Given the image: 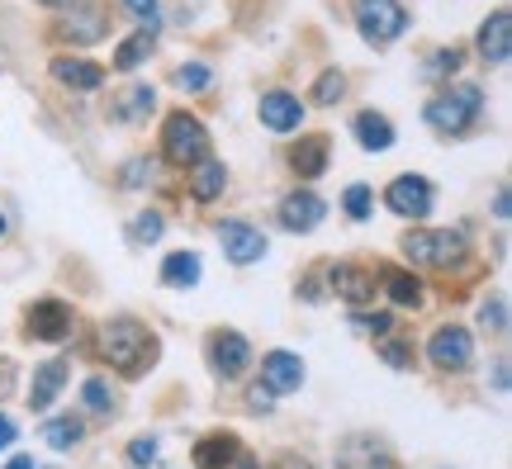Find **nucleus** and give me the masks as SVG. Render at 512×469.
Segmentation results:
<instances>
[{"instance_id":"obj_1","label":"nucleus","mask_w":512,"mask_h":469,"mask_svg":"<svg viewBox=\"0 0 512 469\" xmlns=\"http://www.w3.org/2000/svg\"><path fill=\"white\" fill-rule=\"evenodd\" d=\"M100 351H105V361H114L119 375L138 379L157 361V337H152L143 323H133V318H114V323H105V332H100Z\"/></svg>"},{"instance_id":"obj_2","label":"nucleus","mask_w":512,"mask_h":469,"mask_svg":"<svg viewBox=\"0 0 512 469\" xmlns=\"http://www.w3.org/2000/svg\"><path fill=\"white\" fill-rule=\"evenodd\" d=\"M479 109H484L479 86H446L441 95H432V100H427L422 119L437 128V133H465V128L479 119Z\"/></svg>"},{"instance_id":"obj_3","label":"nucleus","mask_w":512,"mask_h":469,"mask_svg":"<svg viewBox=\"0 0 512 469\" xmlns=\"http://www.w3.org/2000/svg\"><path fill=\"white\" fill-rule=\"evenodd\" d=\"M162 152H166V162H176V166H200L209 157V133H204V124L195 114L176 109V114H166Z\"/></svg>"},{"instance_id":"obj_4","label":"nucleus","mask_w":512,"mask_h":469,"mask_svg":"<svg viewBox=\"0 0 512 469\" xmlns=\"http://www.w3.org/2000/svg\"><path fill=\"white\" fill-rule=\"evenodd\" d=\"M403 256L413 261V266H460L465 261V237L451 233V228H422V233H408L403 237Z\"/></svg>"},{"instance_id":"obj_5","label":"nucleus","mask_w":512,"mask_h":469,"mask_svg":"<svg viewBox=\"0 0 512 469\" xmlns=\"http://www.w3.org/2000/svg\"><path fill=\"white\" fill-rule=\"evenodd\" d=\"M356 24H361V38L384 48L408 29V10L399 0H356Z\"/></svg>"},{"instance_id":"obj_6","label":"nucleus","mask_w":512,"mask_h":469,"mask_svg":"<svg viewBox=\"0 0 512 469\" xmlns=\"http://www.w3.org/2000/svg\"><path fill=\"white\" fill-rule=\"evenodd\" d=\"M427 356H432L437 370H465V365L475 361V342H470L465 327H441V332H432V342H427Z\"/></svg>"},{"instance_id":"obj_7","label":"nucleus","mask_w":512,"mask_h":469,"mask_svg":"<svg viewBox=\"0 0 512 469\" xmlns=\"http://www.w3.org/2000/svg\"><path fill=\"white\" fill-rule=\"evenodd\" d=\"M384 204L399 218H427L432 214V185L422 176H399V181L384 190Z\"/></svg>"},{"instance_id":"obj_8","label":"nucleus","mask_w":512,"mask_h":469,"mask_svg":"<svg viewBox=\"0 0 512 469\" xmlns=\"http://www.w3.org/2000/svg\"><path fill=\"white\" fill-rule=\"evenodd\" d=\"M247 361H252L247 337H238V332H214V337H209V365H214V375L238 379L242 370H247Z\"/></svg>"},{"instance_id":"obj_9","label":"nucleus","mask_w":512,"mask_h":469,"mask_svg":"<svg viewBox=\"0 0 512 469\" xmlns=\"http://www.w3.org/2000/svg\"><path fill=\"white\" fill-rule=\"evenodd\" d=\"M29 337H38V342L72 337V308L62 304V299H38V304L29 308Z\"/></svg>"},{"instance_id":"obj_10","label":"nucleus","mask_w":512,"mask_h":469,"mask_svg":"<svg viewBox=\"0 0 512 469\" xmlns=\"http://www.w3.org/2000/svg\"><path fill=\"white\" fill-rule=\"evenodd\" d=\"M323 199L313 195V190H294V195H285V204H280V228L285 233H313L318 223H323Z\"/></svg>"},{"instance_id":"obj_11","label":"nucleus","mask_w":512,"mask_h":469,"mask_svg":"<svg viewBox=\"0 0 512 469\" xmlns=\"http://www.w3.org/2000/svg\"><path fill=\"white\" fill-rule=\"evenodd\" d=\"M219 242H223V252H228V261H238V266H252V261L266 256V237L256 233L252 223H223Z\"/></svg>"},{"instance_id":"obj_12","label":"nucleus","mask_w":512,"mask_h":469,"mask_svg":"<svg viewBox=\"0 0 512 469\" xmlns=\"http://www.w3.org/2000/svg\"><path fill=\"white\" fill-rule=\"evenodd\" d=\"M261 124L271 128V133H294V128L304 124V105H299V95L266 91L261 95Z\"/></svg>"},{"instance_id":"obj_13","label":"nucleus","mask_w":512,"mask_h":469,"mask_svg":"<svg viewBox=\"0 0 512 469\" xmlns=\"http://www.w3.org/2000/svg\"><path fill=\"white\" fill-rule=\"evenodd\" d=\"M332 294H337V299H347L351 308H361V304L375 299V275H370L366 266L342 261V266H332Z\"/></svg>"},{"instance_id":"obj_14","label":"nucleus","mask_w":512,"mask_h":469,"mask_svg":"<svg viewBox=\"0 0 512 469\" xmlns=\"http://www.w3.org/2000/svg\"><path fill=\"white\" fill-rule=\"evenodd\" d=\"M337 469H394V455L384 451V441H375V436H351L337 451Z\"/></svg>"},{"instance_id":"obj_15","label":"nucleus","mask_w":512,"mask_h":469,"mask_svg":"<svg viewBox=\"0 0 512 469\" xmlns=\"http://www.w3.org/2000/svg\"><path fill=\"white\" fill-rule=\"evenodd\" d=\"M479 53H484V62H494V67H503L512 53V19L508 10H494V15L484 19V29H479Z\"/></svg>"},{"instance_id":"obj_16","label":"nucleus","mask_w":512,"mask_h":469,"mask_svg":"<svg viewBox=\"0 0 512 469\" xmlns=\"http://www.w3.org/2000/svg\"><path fill=\"white\" fill-rule=\"evenodd\" d=\"M261 375H266V389H271V394H294V389L304 384V365H299V356H290V351H271V356L261 361Z\"/></svg>"},{"instance_id":"obj_17","label":"nucleus","mask_w":512,"mask_h":469,"mask_svg":"<svg viewBox=\"0 0 512 469\" xmlns=\"http://www.w3.org/2000/svg\"><path fill=\"white\" fill-rule=\"evenodd\" d=\"M238 436L233 432H214V436H204L200 446H195V469H233L238 465Z\"/></svg>"},{"instance_id":"obj_18","label":"nucleus","mask_w":512,"mask_h":469,"mask_svg":"<svg viewBox=\"0 0 512 469\" xmlns=\"http://www.w3.org/2000/svg\"><path fill=\"white\" fill-rule=\"evenodd\" d=\"M53 76L62 81V86H72V91H100V86H105V67L81 62V57H57Z\"/></svg>"},{"instance_id":"obj_19","label":"nucleus","mask_w":512,"mask_h":469,"mask_svg":"<svg viewBox=\"0 0 512 469\" xmlns=\"http://www.w3.org/2000/svg\"><path fill=\"white\" fill-rule=\"evenodd\" d=\"M290 166L304 176V181L323 176V171H328V133H309V138L290 152Z\"/></svg>"},{"instance_id":"obj_20","label":"nucleus","mask_w":512,"mask_h":469,"mask_svg":"<svg viewBox=\"0 0 512 469\" xmlns=\"http://www.w3.org/2000/svg\"><path fill=\"white\" fill-rule=\"evenodd\" d=\"M351 128H356V143L366 147V152H389L394 147V124L384 114H375V109H361Z\"/></svg>"},{"instance_id":"obj_21","label":"nucleus","mask_w":512,"mask_h":469,"mask_svg":"<svg viewBox=\"0 0 512 469\" xmlns=\"http://www.w3.org/2000/svg\"><path fill=\"white\" fill-rule=\"evenodd\" d=\"M67 384V361H48L43 370L34 375V389H29V408L34 413H43V408H53L57 389Z\"/></svg>"},{"instance_id":"obj_22","label":"nucleus","mask_w":512,"mask_h":469,"mask_svg":"<svg viewBox=\"0 0 512 469\" xmlns=\"http://www.w3.org/2000/svg\"><path fill=\"white\" fill-rule=\"evenodd\" d=\"M223 185H228V171H223V162H209V157H204V162L190 171V199H200V204L219 199Z\"/></svg>"},{"instance_id":"obj_23","label":"nucleus","mask_w":512,"mask_h":469,"mask_svg":"<svg viewBox=\"0 0 512 469\" xmlns=\"http://www.w3.org/2000/svg\"><path fill=\"white\" fill-rule=\"evenodd\" d=\"M200 280V256L195 252H176V256H166V266H162V285L171 289H190Z\"/></svg>"},{"instance_id":"obj_24","label":"nucleus","mask_w":512,"mask_h":469,"mask_svg":"<svg viewBox=\"0 0 512 469\" xmlns=\"http://www.w3.org/2000/svg\"><path fill=\"white\" fill-rule=\"evenodd\" d=\"M152 48H157V34H147V29H143V34H133V38H124V43H119V53H114V67H119V72L143 67Z\"/></svg>"},{"instance_id":"obj_25","label":"nucleus","mask_w":512,"mask_h":469,"mask_svg":"<svg viewBox=\"0 0 512 469\" xmlns=\"http://www.w3.org/2000/svg\"><path fill=\"white\" fill-rule=\"evenodd\" d=\"M152 109H157V91H152V86H128L124 100L114 105V114H119V119H147Z\"/></svg>"},{"instance_id":"obj_26","label":"nucleus","mask_w":512,"mask_h":469,"mask_svg":"<svg viewBox=\"0 0 512 469\" xmlns=\"http://www.w3.org/2000/svg\"><path fill=\"white\" fill-rule=\"evenodd\" d=\"M67 38H76V43H91V38L105 34V15H100V5H86L76 19H67V29H62Z\"/></svg>"},{"instance_id":"obj_27","label":"nucleus","mask_w":512,"mask_h":469,"mask_svg":"<svg viewBox=\"0 0 512 469\" xmlns=\"http://www.w3.org/2000/svg\"><path fill=\"white\" fill-rule=\"evenodd\" d=\"M384 289H389V299L394 304H403V308H418L422 304V289H418V280L408 271H384Z\"/></svg>"},{"instance_id":"obj_28","label":"nucleus","mask_w":512,"mask_h":469,"mask_svg":"<svg viewBox=\"0 0 512 469\" xmlns=\"http://www.w3.org/2000/svg\"><path fill=\"white\" fill-rule=\"evenodd\" d=\"M43 436H48V446H53V451H67V446L81 441V422H76V417H53V422L43 427Z\"/></svg>"},{"instance_id":"obj_29","label":"nucleus","mask_w":512,"mask_h":469,"mask_svg":"<svg viewBox=\"0 0 512 469\" xmlns=\"http://www.w3.org/2000/svg\"><path fill=\"white\" fill-rule=\"evenodd\" d=\"M342 91H347V76H342V72H323V76H318V86H313V100H318V105H337V100H342Z\"/></svg>"},{"instance_id":"obj_30","label":"nucleus","mask_w":512,"mask_h":469,"mask_svg":"<svg viewBox=\"0 0 512 469\" xmlns=\"http://www.w3.org/2000/svg\"><path fill=\"white\" fill-rule=\"evenodd\" d=\"M81 398H86V408H91V413H114V394H110V384H105V379H86Z\"/></svg>"},{"instance_id":"obj_31","label":"nucleus","mask_w":512,"mask_h":469,"mask_svg":"<svg viewBox=\"0 0 512 469\" xmlns=\"http://www.w3.org/2000/svg\"><path fill=\"white\" fill-rule=\"evenodd\" d=\"M157 237H162V214H138L133 218L128 242H138V247H143V242H157Z\"/></svg>"},{"instance_id":"obj_32","label":"nucleus","mask_w":512,"mask_h":469,"mask_svg":"<svg viewBox=\"0 0 512 469\" xmlns=\"http://www.w3.org/2000/svg\"><path fill=\"white\" fill-rule=\"evenodd\" d=\"M209 81H214V72H209L204 62H190V67L176 72V86H181V91H209Z\"/></svg>"},{"instance_id":"obj_33","label":"nucleus","mask_w":512,"mask_h":469,"mask_svg":"<svg viewBox=\"0 0 512 469\" xmlns=\"http://www.w3.org/2000/svg\"><path fill=\"white\" fill-rule=\"evenodd\" d=\"M460 62H465V53H460V48H441V53L432 57V62H427L422 72H427V76H432V81H437V76H451V72H456Z\"/></svg>"},{"instance_id":"obj_34","label":"nucleus","mask_w":512,"mask_h":469,"mask_svg":"<svg viewBox=\"0 0 512 469\" xmlns=\"http://www.w3.org/2000/svg\"><path fill=\"white\" fill-rule=\"evenodd\" d=\"M479 318H484V327H494V332H508V299H503V294H494L489 304L479 308Z\"/></svg>"},{"instance_id":"obj_35","label":"nucleus","mask_w":512,"mask_h":469,"mask_svg":"<svg viewBox=\"0 0 512 469\" xmlns=\"http://www.w3.org/2000/svg\"><path fill=\"white\" fill-rule=\"evenodd\" d=\"M347 214L361 223V218H370V190L366 185H351L347 190Z\"/></svg>"},{"instance_id":"obj_36","label":"nucleus","mask_w":512,"mask_h":469,"mask_svg":"<svg viewBox=\"0 0 512 469\" xmlns=\"http://www.w3.org/2000/svg\"><path fill=\"white\" fill-rule=\"evenodd\" d=\"M356 327H361V332H375V337H389L394 318H389V313H375V318H370V313H356Z\"/></svg>"},{"instance_id":"obj_37","label":"nucleus","mask_w":512,"mask_h":469,"mask_svg":"<svg viewBox=\"0 0 512 469\" xmlns=\"http://www.w3.org/2000/svg\"><path fill=\"white\" fill-rule=\"evenodd\" d=\"M128 460H133V465H152V460H157V441H152V436L133 441V446H128Z\"/></svg>"},{"instance_id":"obj_38","label":"nucleus","mask_w":512,"mask_h":469,"mask_svg":"<svg viewBox=\"0 0 512 469\" xmlns=\"http://www.w3.org/2000/svg\"><path fill=\"white\" fill-rule=\"evenodd\" d=\"M152 171H157V162L152 157H138V162H128V176H124V185H143V181H152Z\"/></svg>"},{"instance_id":"obj_39","label":"nucleus","mask_w":512,"mask_h":469,"mask_svg":"<svg viewBox=\"0 0 512 469\" xmlns=\"http://www.w3.org/2000/svg\"><path fill=\"white\" fill-rule=\"evenodd\" d=\"M384 361L394 365V370H403V365H408V351H403L399 342H384Z\"/></svg>"},{"instance_id":"obj_40","label":"nucleus","mask_w":512,"mask_h":469,"mask_svg":"<svg viewBox=\"0 0 512 469\" xmlns=\"http://www.w3.org/2000/svg\"><path fill=\"white\" fill-rule=\"evenodd\" d=\"M271 403H275L271 389H266V384H256V389H252V408H256V413H271Z\"/></svg>"},{"instance_id":"obj_41","label":"nucleus","mask_w":512,"mask_h":469,"mask_svg":"<svg viewBox=\"0 0 512 469\" xmlns=\"http://www.w3.org/2000/svg\"><path fill=\"white\" fill-rule=\"evenodd\" d=\"M10 441H15V422H10V417L0 413V451H5Z\"/></svg>"},{"instance_id":"obj_42","label":"nucleus","mask_w":512,"mask_h":469,"mask_svg":"<svg viewBox=\"0 0 512 469\" xmlns=\"http://www.w3.org/2000/svg\"><path fill=\"white\" fill-rule=\"evenodd\" d=\"M494 214L498 218H508L512 209H508V185H498V199H494Z\"/></svg>"},{"instance_id":"obj_43","label":"nucleus","mask_w":512,"mask_h":469,"mask_svg":"<svg viewBox=\"0 0 512 469\" xmlns=\"http://www.w3.org/2000/svg\"><path fill=\"white\" fill-rule=\"evenodd\" d=\"M494 389H498V394L508 389V361H498V370H494Z\"/></svg>"},{"instance_id":"obj_44","label":"nucleus","mask_w":512,"mask_h":469,"mask_svg":"<svg viewBox=\"0 0 512 469\" xmlns=\"http://www.w3.org/2000/svg\"><path fill=\"white\" fill-rule=\"evenodd\" d=\"M5 469H38V465H34V455H15V460H10Z\"/></svg>"},{"instance_id":"obj_45","label":"nucleus","mask_w":512,"mask_h":469,"mask_svg":"<svg viewBox=\"0 0 512 469\" xmlns=\"http://www.w3.org/2000/svg\"><path fill=\"white\" fill-rule=\"evenodd\" d=\"M280 469H313V465H304V460H294V455H285V460H280Z\"/></svg>"},{"instance_id":"obj_46","label":"nucleus","mask_w":512,"mask_h":469,"mask_svg":"<svg viewBox=\"0 0 512 469\" xmlns=\"http://www.w3.org/2000/svg\"><path fill=\"white\" fill-rule=\"evenodd\" d=\"M233 469H256V460H252V455H238V465H233Z\"/></svg>"},{"instance_id":"obj_47","label":"nucleus","mask_w":512,"mask_h":469,"mask_svg":"<svg viewBox=\"0 0 512 469\" xmlns=\"http://www.w3.org/2000/svg\"><path fill=\"white\" fill-rule=\"evenodd\" d=\"M43 5H67V0H43Z\"/></svg>"},{"instance_id":"obj_48","label":"nucleus","mask_w":512,"mask_h":469,"mask_svg":"<svg viewBox=\"0 0 512 469\" xmlns=\"http://www.w3.org/2000/svg\"><path fill=\"white\" fill-rule=\"evenodd\" d=\"M0 237H5V214H0Z\"/></svg>"}]
</instances>
